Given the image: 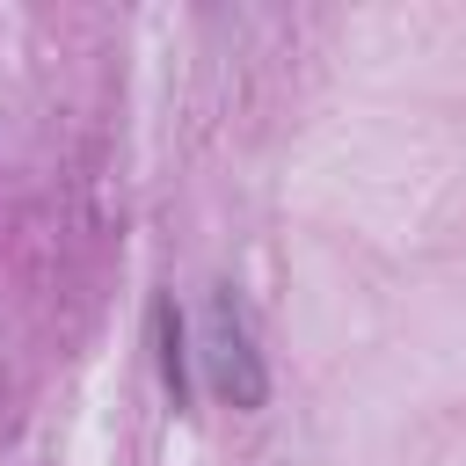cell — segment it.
Listing matches in <instances>:
<instances>
[{"mask_svg": "<svg viewBox=\"0 0 466 466\" xmlns=\"http://www.w3.org/2000/svg\"><path fill=\"white\" fill-rule=\"evenodd\" d=\"M204 371H211L218 400H233V408H262V393H269L255 335H248V313H240V299L226 284L204 299Z\"/></svg>", "mask_w": 466, "mask_h": 466, "instance_id": "cell-1", "label": "cell"}, {"mask_svg": "<svg viewBox=\"0 0 466 466\" xmlns=\"http://www.w3.org/2000/svg\"><path fill=\"white\" fill-rule=\"evenodd\" d=\"M153 320H160V371H167V386L182 393V320H175V306H160Z\"/></svg>", "mask_w": 466, "mask_h": 466, "instance_id": "cell-2", "label": "cell"}]
</instances>
